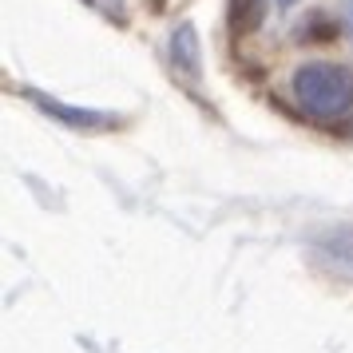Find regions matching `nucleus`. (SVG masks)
<instances>
[{
  "label": "nucleus",
  "instance_id": "6",
  "mask_svg": "<svg viewBox=\"0 0 353 353\" xmlns=\"http://www.w3.org/2000/svg\"><path fill=\"white\" fill-rule=\"evenodd\" d=\"M88 4L99 8L103 17H112L115 24H123V20H128V4H123V0H88Z\"/></svg>",
  "mask_w": 353,
  "mask_h": 353
},
{
  "label": "nucleus",
  "instance_id": "5",
  "mask_svg": "<svg viewBox=\"0 0 353 353\" xmlns=\"http://www.w3.org/2000/svg\"><path fill=\"white\" fill-rule=\"evenodd\" d=\"M262 17H266V0H230V28H234V36L258 32Z\"/></svg>",
  "mask_w": 353,
  "mask_h": 353
},
{
  "label": "nucleus",
  "instance_id": "4",
  "mask_svg": "<svg viewBox=\"0 0 353 353\" xmlns=\"http://www.w3.org/2000/svg\"><path fill=\"white\" fill-rule=\"evenodd\" d=\"M318 258L341 278H353V234L341 230V234H330L325 242H318Z\"/></svg>",
  "mask_w": 353,
  "mask_h": 353
},
{
  "label": "nucleus",
  "instance_id": "7",
  "mask_svg": "<svg viewBox=\"0 0 353 353\" xmlns=\"http://www.w3.org/2000/svg\"><path fill=\"white\" fill-rule=\"evenodd\" d=\"M341 20H345V32L353 36V0H341Z\"/></svg>",
  "mask_w": 353,
  "mask_h": 353
},
{
  "label": "nucleus",
  "instance_id": "3",
  "mask_svg": "<svg viewBox=\"0 0 353 353\" xmlns=\"http://www.w3.org/2000/svg\"><path fill=\"white\" fill-rule=\"evenodd\" d=\"M171 64L187 76V80H194L199 76V64H203V48H199V32H194L191 20H183L175 32H171Z\"/></svg>",
  "mask_w": 353,
  "mask_h": 353
},
{
  "label": "nucleus",
  "instance_id": "2",
  "mask_svg": "<svg viewBox=\"0 0 353 353\" xmlns=\"http://www.w3.org/2000/svg\"><path fill=\"white\" fill-rule=\"evenodd\" d=\"M28 99H32V103H40L48 115H56L60 123H68V128H76V131H108V128H115V115H108V112H92V108H68V103H60V99L40 96V92H28Z\"/></svg>",
  "mask_w": 353,
  "mask_h": 353
},
{
  "label": "nucleus",
  "instance_id": "8",
  "mask_svg": "<svg viewBox=\"0 0 353 353\" xmlns=\"http://www.w3.org/2000/svg\"><path fill=\"white\" fill-rule=\"evenodd\" d=\"M294 4H298V0H278V8H282V12H290Z\"/></svg>",
  "mask_w": 353,
  "mask_h": 353
},
{
  "label": "nucleus",
  "instance_id": "1",
  "mask_svg": "<svg viewBox=\"0 0 353 353\" xmlns=\"http://www.w3.org/2000/svg\"><path fill=\"white\" fill-rule=\"evenodd\" d=\"M290 92L298 108L314 119H341L345 112H353V72L345 64L330 60L298 64L290 76Z\"/></svg>",
  "mask_w": 353,
  "mask_h": 353
}]
</instances>
